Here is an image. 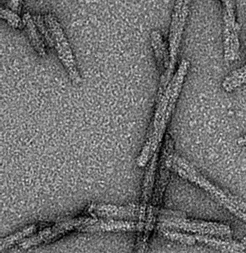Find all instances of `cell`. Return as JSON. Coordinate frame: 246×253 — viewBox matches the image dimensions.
<instances>
[{
  "label": "cell",
  "mask_w": 246,
  "mask_h": 253,
  "mask_svg": "<svg viewBox=\"0 0 246 253\" xmlns=\"http://www.w3.org/2000/svg\"><path fill=\"white\" fill-rule=\"evenodd\" d=\"M223 18L224 59L226 63H232L239 57L240 52V26L237 21L235 2L222 1Z\"/></svg>",
  "instance_id": "cell-1"
},
{
  "label": "cell",
  "mask_w": 246,
  "mask_h": 253,
  "mask_svg": "<svg viewBox=\"0 0 246 253\" xmlns=\"http://www.w3.org/2000/svg\"><path fill=\"white\" fill-rule=\"evenodd\" d=\"M44 17H45L44 20H45L46 24L51 32V36L54 40V47L57 50L59 58L67 70L68 74L72 81L77 85H80L82 83V80L77 68L70 45L68 42L61 26L52 14H47Z\"/></svg>",
  "instance_id": "cell-2"
},
{
  "label": "cell",
  "mask_w": 246,
  "mask_h": 253,
  "mask_svg": "<svg viewBox=\"0 0 246 253\" xmlns=\"http://www.w3.org/2000/svg\"><path fill=\"white\" fill-rule=\"evenodd\" d=\"M190 1H176L172 14L169 34V54H170V66L167 73V83H171L172 75L176 66L179 46L183 35L184 28L189 14Z\"/></svg>",
  "instance_id": "cell-3"
},
{
  "label": "cell",
  "mask_w": 246,
  "mask_h": 253,
  "mask_svg": "<svg viewBox=\"0 0 246 253\" xmlns=\"http://www.w3.org/2000/svg\"><path fill=\"white\" fill-rule=\"evenodd\" d=\"M98 219L93 218V217H76V218L70 219V220L57 223L54 226L43 229L38 235L22 243L20 245V248L27 250L35 246L49 242L70 231L75 230V229L81 230L83 228L88 225L93 224Z\"/></svg>",
  "instance_id": "cell-4"
},
{
  "label": "cell",
  "mask_w": 246,
  "mask_h": 253,
  "mask_svg": "<svg viewBox=\"0 0 246 253\" xmlns=\"http://www.w3.org/2000/svg\"><path fill=\"white\" fill-rule=\"evenodd\" d=\"M151 41H152L151 42H152V48L155 52L157 64L161 72H162L161 85L158 91V97H161L169 85L167 83V73H168L169 66H170V54L166 48L162 36L158 31H153L152 32Z\"/></svg>",
  "instance_id": "cell-5"
},
{
  "label": "cell",
  "mask_w": 246,
  "mask_h": 253,
  "mask_svg": "<svg viewBox=\"0 0 246 253\" xmlns=\"http://www.w3.org/2000/svg\"><path fill=\"white\" fill-rule=\"evenodd\" d=\"M87 211L93 216L104 217H127L140 216V207L136 205L118 207L109 204H92Z\"/></svg>",
  "instance_id": "cell-6"
},
{
  "label": "cell",
  "mask_w": 246,
  "mask_h": 253,
  "mask_svg": "<svg viewBox=\"0 0 246 253\" xmlns=\"http://www.w3.org/2000/svg\"><path fill=\"white\" fill-rule=\"evenodd\" d=\"M145 223L143 222L119 221V220H109V221H97L93 224L88 225L83 228V232H118V231L138 230L142 232L145 228Z\"/></svg>",
  "instance_id": "cell-7"
},
{
  "label": "cell",
  "mask_w": 246,
  "mask_h": 253,
  "mask_svg": "<svg viewBox=\"0 0 246 253\" xmlns=\"http://www.w3.org/2000/svg\"><path fill=\"white\" fill-rule=\"evenodd\" d=\"M158 149L154 153L151 158L149 167H148L144 179L143 189H142V202H141L140 210L143 211H148V203L152 193V187L155 178V169H156L157 161H158Z\"/></svg>",
  "instance_id": "cell-8"
},
{
  "label": "cell",
  "mask_w": 246,
  "mask_h": 253,
  "mask_svg": "<svg viewBox=\"0 0 246 253\" xmlns=\"http://www.w3.org/2000/svg\"><path fill=\"white\" fill-rule=\"evenodd\" d=\"M158 222H174V223H179V224L183 225V226L205 228V229H213V230L216 231H231V228L228 225L220 224V223H213V222L203 221V220H194V219L161 215L158 219Z\"/></svg>",
  "instance_id": "cell-9"
},
{
  "label": "cell",
  "mask_w": 246,
  "mask_h": 253,
  "mask_svg": "<svg viewBox=\"0 0 246 253\" xmlns=\"http://www.w3.org/2000/svg\"><path fill=\"white\" fill-rule=\"evenodd\" d=\"M245 84H246V63L227 76L222 81V87L226 92H232Z\"/></svg>",
  "instance_id": "cell-10"
},
{
  "label": "cell",
  "mask_w": 246,
  "mask_h": 253,
  "mask_svg": "<svg viewBox=\"0 0 246 253\" xmlns=\"http://www.w3.org/2000/svg\"><path fill=\"white\" fill-rule=\"evenodd\" d=\"M23 22L27 29L28 35L32 41V44L36 51L39 53L40 55L44 56L46 54L45 47L44 42L41 40V36L38 32L35 21L29 12L23 14Z\"/></svg>",
  "instance_id": "cell-11"
},
{
  "label": "cell",
  "mask_w": 246,
  "mask_h": 253,
  "mask_svg": "<svg viewBox=\"0 0 246 253\" xmlns=\"http://www.w3.org/2000/svg\"><path fill=\"white\" fill-rule=\"evenodd\" d=\"M194 237L195 238L196 241L211 246V247H215L217 250H221V251L225 253H246V252L243 251V250L231 248L228 245L227 240L226 241H223V240L211 238V237L206 236V235H194Z\"/></svg>",
  "instance_id": "cell-12"
},
{
  "label": "cell",
  "mask_w": 246,
  "mask_h": 253,
  "mask_svg": "<svg viewBox=\"0 0 246 253\" xmlns=\"http://www.w3.org/2000/svg\"><path fill=\"white\" fill-rule=\"evenodd\" d=\"M38 225H31V226L22 229L20 232L14 234V235H9V236L3 238L1 241V250H5L9 248L10 247L14 245L16 243L33 234L35 231L38 230Z\"/></svg>",
  "instance_id": "cell-13"
},
{
  "label": "cell",
  "mask_w": 246,
  "mask_h": 253,
  "mask_svg": "<svg viewBox=\"0 0 246 253\" xmlns=\"http://www.w3.org/2000/svg\"><path fill=\"white\" fill-rule=\"evenodd\" d=\"M157 228L164 237L169 239L175 240V241H179L182 244H190V245H194L197 241L194 235L171 232L167 229V228L162 227V226H157Z\"/></svg>",
  "instance_id": "cell-14"
},
{
  "label": "cell",
  "mask_w": 246,
  "mask_h": 253,
  "mask_svg": "<svg viewBox=\"0 0 246 253\" xmlns=\"http://www.w3.org/2000/svg\"><path fill=\"white\" fill-rule=\"evenodd\" d=\"M0 11H1L2 18L6 20L8 24L11 27L20 29L23 26V20L20 18V16L9 8L1 7Z\"/></svg>",
  "instance_id": "cell-15"
},
{
  "label": "cell",
  "mask_w": 246,
  "mask_h": 253,
  "mask_svg": "<svg viewBox=\"0 0 246 253\" xmlns=\"http://www.w3.org/2000/svg\"><path fill=\"white\" fill-rule=\"evenodd\" d=\"M151 232H152L151 229L144 228V230L141 232L140 235L137 239L136 253H147L148 241H149Z\"/></svg>",
  "instance_id": "cell-16"
},
{
  "label": "cell",
  "mask_w": 246,
  "mask_h": 253,
  "mask_svg": "<svg viewBox=\"0 0 246 253\" xmlns=\"http://www.w3.org/2000/svg\"><path fill=\"white\" fill-rule=\"evenodd\" d=\"M34 20L36 22L38 29L41 31V33L44 35V38L47 40L49 45L51 47L54 46V40H53L52 36H51V32L49 30L47 24L44 25L42 17H41V16H35V17H34Z\"/></svg>",
  "instance_id": "cell-17"
},
{
  "label": "cell",
  "mask_w": 246,
  "mask_h": 253,
  "mask_svg": "<svg viewBox=\"0 0 246 253\" xmlns=\"http://www.w3.org/2000/svg\"><path fill=\"white\" fill-rule=\"evenodd\" d=\"M8 6H9V8L12 11H14V12L17 13V11H20V8H21V2L20 1H11V2H7Z\"/></svg>",
  "instance_id": "cell-18"
},
{
  "label": "cell",
  "mask_w": 246,
  "mask_h": 253,
  "mask_svg": "<svg viewBox=\"0 0 246 253\" xmlns=\"http://www.w3.org/2000/svg\"><path fill=\"white\" fill-rule=\"evenodd\" d=\"M243 242L246 243V237H244V238H243Z\"/></svg>",
  "instance_id": "cell-19"
}]
</instances>
